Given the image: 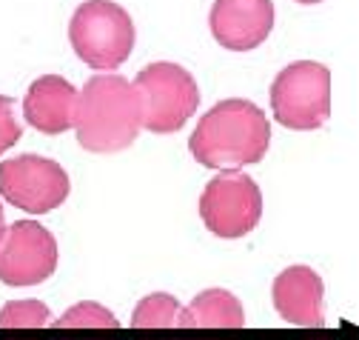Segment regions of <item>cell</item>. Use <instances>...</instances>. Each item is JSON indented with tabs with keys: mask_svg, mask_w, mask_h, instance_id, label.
Returning a JSON list of instances; mask_svg holds the SVG:
<instances>
[{
	"mask_svg": "<svg viewBox=\"0 0 359 340\" xmlns=\"http://www.w3.org/2000/svg\"><path fill=\"white\" fill-rule=\"evenodd\" d=\"M271 126L262 109L245 98H229L211 106L189 138L191 157L205 169H243L265 157Z\"/></svg>",
	"mask_w": 359,
	"mask_h": 340,
	"instance_id": "1",
	"label": "cell"
},
{
	"mask_svg": "<svg viewBox=\"0 0 359 340\" xmlns=\"http://www.w3.org/2000/svg\"><path fill=\"white\" fill-rule=\"evenodd\" d=\"M140 129L143 106L134 83L114 72H100L86 80L74 117L80 149L92 155H114L137 140Z\"/></svg>",
	"mask_w": 359,
	"mask_h": 340,
	"instance_id": "2",
	"label": "cell"
},
{
	"mask_svg": "<svg viewBox=\"0 0 359 340\" xmlns=\"http://www.w3.org/2000/svg\"><path fill=\"white\" fill-rule=\"evenodd\" d=\"M74 55L97 72H114L134 49V20L114 0H86L69 20Z\"/></svg>",
	"mask_w": 359,
	"mask_h": 340,
	"instance_id": "3",
	"label": "cell"
},
{
	"mask_svg": "<svg viewBox=\"0 0 359 340\" xmlns=\"http://www.w3.org/2000/svg\"><path fill=\"white\" fill-rule=\"evenodd\" d=\"M134 89L143 106V129L154 135L180 132L200 106L197 80L180 63L157 60L143 66L134 77Z\"/></svg>",
	"mask_w": 359,
	"mask_h": 340,
	"instance_id": "4",
	"label": "cell"
},
{
	"mask_svg": "<svg viewBox=\"0 0 359 340\" xmlns=\"http://www.w3.org/2000/svg\"><path fill=\"white\" fill-rule=\"evenodd\" d=\"M271 112L294 132L323 129L331 117V69L317 60H297L271 83Z\"/></svg>",
	"mask_w": 359,
	"mask_h": 340,
	"instance_id": "5",
	"label": "cell"
},
{
	"mask_svg": "<svg viewBox=\"0 0 359 340\" xmlns=\"http://www.w3.org/2000/svg\"><path fill=\"white\" fill-rule=\"evenodd\" d=\"M200 218L222 240H240L262 221V192L240 169H219L200 195Z\"/></svg>",
	"mask_w": 359,
	"mask_h": 340,
	"instance_id": "6",
	"label": "cell"
},
{
	"mask_svg": "<svg viewBox=\"0 0 359 340\" xmlns=\"http://www.w3.org/2000/svg\"><path fill=\"white\" fill-rule=\"evenodd\" d=\"M69 175L66 169L40 155H18L0 163V195L15 209L29 215H46L69 197Z\"/></svg>",
	"mask_w": 359,
	"mask_h": 340,
	"instance_id": "7",
	"label": "cell"
},
{
	"mask_svg": "<svg viewBox=\"0 0 359 340\" xmlns=\"http://www.w3.org/2000/svg\"><path fill=\"white\" fill-rule=\"evenodd\" d=\"M60 251L55 235L37 221H18L0 235V283L23 289L49 280Z\"/></svg>",
	"mask_w": 359,
	"mask_h": 340,
	"instance_id": "8",
	"label": "cell"
},
{
	"mask_svg": "<svg viewBox=\"0 0 359 340\" xmlns=\"http://www.w3.org/2000/svg\"><path fill=\"white\" fill-rule=\"evenodd\" d=\"M208 29L222 49L251 52L262 46L274 29V4L271 0H214Z\"/></svg>",
	"mask_w": 359,
	"mask_h": 340,
	"instance_id": "9",
	"label": "cell"
},
{
	"mask_svg": "<svg viewBox=\"0 0 359 340\" xmlns=\"http://www.w3.org/2000/svg\"><path fill=\"white\" fill-rule=\"evenodd\" d=\"M277 315L299 329L325 326V283L311 266H288L274 277L271 286Z\"/></svg>",
	"mask_w": 359,
	"mask_h": 340,
	"instance_id": "10",
	"label": "cell"
},
{
	"mask_svg": "<svg viewBox=\"0 0 359 340\" xmlns=\"http://www.w3.org/2000/svg\"><path fill=\"white\" fill-rule=\"evenodd\" d=\"M80 92L60 74L37 77L26 98H23V117L43 135H63L74 129Z\"/></svg>",
	"mask_w": 359,
	"mask_h": 340,
	"instance_id": "11",
	"label": "cell"
},
{
	"mask_svg": "<svg viewBox=\"0 0 359 340\" xmlns=\"http://www.w3.org/2000/svg\"><path fill=\"white\" fill-rule=\"evenodd\" d=\"M180 329H243L245 309L229 289H205L189 306L180 309Z\"/></svg>",
	"mask_w": 359,
	"mask_h": 340,
	"instance_id": "12",
	"label": "cell"
},
{
	"mask_svg": "<svg viewBox=\"0 0 359 340\" xmlns=\"http://www.w3.org/2000/svg\"><path fill=\"white\" fill-rule=\"evenodd\" d=\"M180 301L174 294H165V292H154L149 297L134 306V315H131V326L134 329H168V326H177V318H180Z\"/></svg>",
	"mask_w": 359,
	"mask_h": 340,
	"instance_id": "13",
	"label": "cell"
},
{
	"mask_svg": "<svg viewBox=\"0 0 359 340\" xmlns=\"http://www.w3.org/2000/svg\"><path fill=\"white\" fill-rule=\"evenodd\" d=\"M55 329H120V320L114 318L111 309L95 301H80L69 306L57 320H52Z\"/></svg>",
	"mask_w": 359,
	"mask_h": 340,
	"instance_id": "14",
	"label": "cell"
},
{
	"mask_svg": "<svg viewBox=\"0 0 359 340\" xmlns=\"http://www.w3.org/2000/svg\"><path fill=\"white\" fill-rule=\"evenodd\" d=\"M52 323V312L43 301H12L0 309V329H40Z\"/></svg>",
	"mask_w": 359,
	"mask_h": 340,
	"instance_id": "15",
	"label": "cell"
},
{
	"mask_svg": "<svg viewBox=\"0 0 359 340\" xmlns=\"http://www.w3.org/2000/svg\"><path fill=\"white\" fill-rule=\"evenodd\" d=\"M23 135V126L15 117V100L0 95V155L12 149Z\"/></svg>",
	"mask_w": 359,
	"mask_h": 340,
	"instance_id": "16",
	"label": "cell"
},
{
	"mask_svg": "<svg viewBox=\"0 0 359 340\" xmlns=\"http://www.w3.org/2000/svg\"><path fill=\"white\" fill-rule=\"evenodd\" d=\"M57 340H117V337H57Z\"/></svg>",
	"mask_w": 359,
	"mask_h": 340,
	"instance_id": "17",
	"label": "cell"
},
{
	"mask_svg": "<svg viewBox=\"0 0 359 340\" xmlns=\"http://www.w3.org/2000/svg\"><path fill=\"white\" fill-rule=\"evenodd\" d=\"M4 229H6V218H4V206H0V235H4Z\"/></svg>",
	"mask_w": 359,
	"mask_h": 340,
	"instance_id": "18",
	"label": "cell"
},
{
	"mask_svg": "<svg viewBox=\"0 0 359 340\" xmlns=\"http://www.w3.org/2000/svg\"><path fill=\"white\" fill-rule=\"evenodd\" d=\"M297 4H305V6H313V4H323V0H297Z\"/></svg>",
	"mask_w": 359,
	"mask_h": 340,
	"instance_id": "19",
	"label": "cell"
},
{
	"mask_svg": "<svg viewBox=\"0 0 359 340\" xmlns=\"http://www.w3.org/2000/svg\"><path fill=\"white\" fill-rule=\"evenodd\" d=\"M194 340H197V337H194ZM222 340H231V337H222Z\"/></svg>",
	"mask_w": 359,
	"mask_h": 340,
	"instance_id": "20",
	"label": "cell"
}]
</instances>
